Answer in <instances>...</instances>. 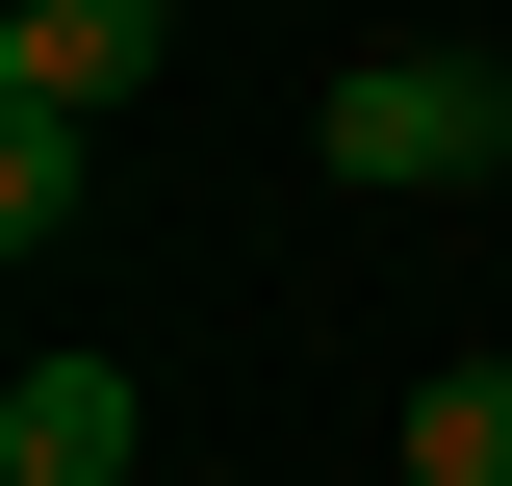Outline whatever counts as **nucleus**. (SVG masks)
I'll return each instance as SVG.
<instances>
[{
    "mask_svg": "<svg viewBox=\"0 0 512 486\" xmlns=\"http://www.w3.org/2000/svg\"><path fill=\"white\" fill-rule=\"evenodd\" d=\"M308 154H333V180H384V205L487 180V154H512V52H359V77L308 103Z\"/></svg>",
    "mask_w": 512,
    "mask_h": 486,
    "instance_id": "obj_1",
    "label": "nucleus"
},
{
    "mask_svg": "<svg viewBox=\"0 0 512 486\" xmlns=\"http://www.w3.org/2000/svg\"><path fill=\"white\" fill-rule=\"evenodd\" d=\"M180 0H0V103H154Z\"/></svg>",
    "mask_w": 512,
    "mask_h": 486,
    "instance_id": "obj_2",
    "label": "nucleus"
},
{
    "mask_svg": "<svg viewBox=\"0 0 512 486\" xmlns=\"http://www.w3.org/2000/svg\"><path fill=\"white\" fill-rule=\"evenodd\" d=\"M128 435H154L128 359H26V384H0V486H128Z\"/></svg>",
    "mask_w": 512,
    "mask_h": 486,
    "instance_id": "obj_3",
    "label": "nucleus"
},
{
    "mask_svg": "<svg viewBox=\"0 0 512 486\" xmlns=\"http://www.w3.org/2000/svg\"><path fill=\"white\" fill-rule=\"evenodd\" d=\"M103 205V103H0V256H52Z\"/></svg>",
    "mask_w": 512,
    "mask_h": 486,
    "instance_id": "obj_4",
    "label": "nucleus"
},
{
    "mask_svg": "<svg viewBox=\"0 0 512 486\" xmlns=\"http://www.w3.org/2000/svg\"><path fill=\"white\" fill-rule=\"evenodd\" d=\"M410 486H512V359H436V384H410Z\"/></svg>",
    "mask_w": 512,
    "mask_h": 486,
    "instance_id": "obj_5",
    "label": "nucleus"
}]
</instances>
